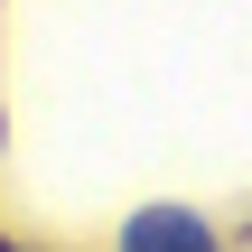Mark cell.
I'll use <instances>...</instances> for the list:
<instances>
[{"instance_id": "1", "label": "cell", "mask_w": 252, "mask_h": 252, "mask_svg": "<svg viewBox=\"0 0 252 252\" xmlns=\"http://www.w3.org/2000/svg\"><path fill=\"white\" fill-rule=\"evenodd\" d=\"M122 252H215V234H206L187 206H150V215H131Z\"/></svg>"}, {"instance_id": "2", "label": "cell", "mask_w": 252, "mask_h": 252, "mask_svg": "<svg viewBox=\"0 0 252 252\" xmlns=\"http://www.w3.org/2000/svg\"><path fill=\"white\" fill-rule=\"evenodd\" d=\"M0 252H19V243H0Z\"/></svg>"}]
</instances>
